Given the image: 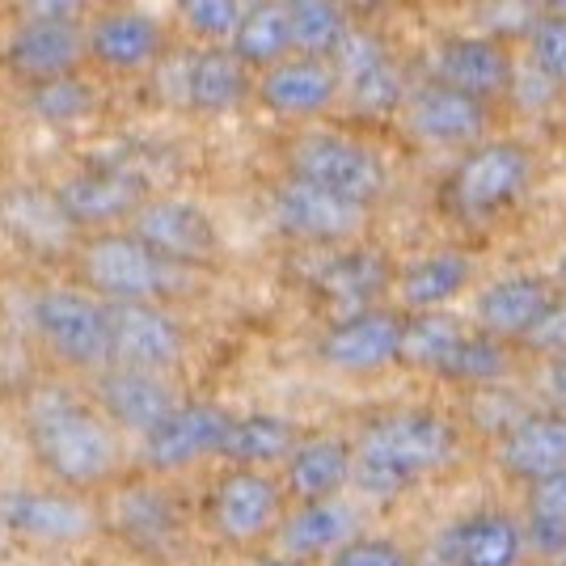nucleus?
I'll return each mask as SVG.
<instances>
[{
  "label": "nucleus",
  "instance_id": "nucleus-15",
  "mask_svg": "<svg viewBox=\"0 0 566 566\" xmlns=\"http://www.w3.org/2000/svg\"><path fill=\"white\" fill-rule=\"evenodd\" d=\"M275 220H280L283 233L305 237V241H347L364 229V208L331 195V190L301 182V178H287L275 190Z\"/></svg>",
  "mask_w": 566,
  "mask_h": 566
},
{
  "label": "nucleus",
  "instance_id": "nucleus-12",
  "mask_svg": "<svg viewBox=\"0 0 566 566\" xmlns=\"http://www.w3.org/2000/svg\"><path fill=\"white\" fill-rule=\"evenodd\" d=\"M212 524L224 542H259L280 524V486L259 470H229L212 491Z\"/></svg>",
  "mask_w": 566,
  "mask_h": 566
},
{
  "label": "nucleus",
  "instance_id": "nucleus-23",
  "mask_svg": "<svg viewBox=\"0 0 566 566\" xmlns=\"http://www.w3.org/2000/svg\"><path fill=\"white\" fill-rule=\"evenodd\" d=\"M554 305V292L545 280H528V275H516V280L491 283L482 296H478V322L491 338H524L542 322Z\"/></svg>",
  "mask_w": 566,
  "mask_h": 566
},
{
  "label": "nucleus",
  "instance_id": "nucleus-6",
  "mask_svg": "<svg viewBox=\"0 0 566 566\" xmlns=\"http://www.w3.org/2000/svg\"><path fill=\"white\" fill-rule=\"evenodd\" d=\"M0 524L34 545H81L97 533V512L69 491H9Z\"/></svg>",
  "mask_w": 566,
  "mask_h": 566
},
{
  "label": "nucleus",
  "instance_id": "nucleus-41",
  "mask_svg": "<svg viewBox=\"0 0 566 566\" xmlns=\"http://www.w3.org/2000/svg\"><path fill=\"white\" fill-rule=\"evenodd\" d=\"M524 343L537 347V352H554L563 359L566 355V301H554L542 322L524 334Z\"/></svg>",
  "mask_w": 566,
  "mask_h": 566
},
{
  "label": "nucleus",
  "instance_id": "nucleus-27",
  "mask_svg": "<svg viewBox=\"0 0 566 566\" xmlns=\"http://www.w3.org/2000/svg\"><path fill=\"white\" fill-rule=\"evenodd\" d=\"M115 524L127 542L144 554H166L178 542V512L161 491L153 486H132L115 503Z\"/></svg>",
  "mask_w": 566,
  "mask_h": 566
},
{
  "label": "nucleus",
  "instance_id": "nucleus-24",
  "mask_svg": "<svg viewBox=\"0 0 566 566\" xmlns=\"http://www.w3.org/2000/svg\"><path fill=\"white\" fill-rule=\"evenodd\" d=\"M410 127L431 144H473L486 127V106L449 85H431L410 97Z\"/></svg>",
  "mask_w": 566,
  "mask_h": 566
},
{
  "label": "nucleus",
  "instance_id": "nucleus-7",
  "mask_svg": "<svg viewBox=\"0 0 566 566\" xmlns=\"http://www.w3.org/2000/svg\"><path fill=\"white\" fill-rule=\"evenodd\" d=\"M533 178V157L520 144H482L452 174V199L470 216H495Z\"/></svg>",
  "mask_w": 566,
  "mask_h": 566
},
{
  "label": "nucleus",
  "instance_id": "nucleus-34",
  "mask_svg": "<svg viewBox=\"0 0 566 566\" xmlns=\"http://www.w3.org/2000/svg\"><path fill=\"white\" fill-rule=\"evenodd\" d=\"M528 545L542 554L566 549V473H549L528 486Z\"/></svg>",
  "mask_w": 566,
  "mask_h": 566
},
{
  "label": "nucleus",
  "instance_id": "nucleus-19",
  "mask_svg": "<svg viewBox=\"0 0 566 566\" xmlns=\"http://www.w3.org/2000/svg\"><path fill=\"white\" fill-rule=\"evenodd\" d=\"M444 566H520L524 528L503 512H473L440 537Z\"/></svg>",
  "mask_w": 566,
  "mask_h": 566
},
{
  "label": "nucleus",
  "instance_id": "nucleus-22",
  "mask_svg": "<svg viewBox=\"0 0 566 566\" xmlns=\"http://www.w3.org/2000/svg\"><path fill=\"white\" fill-rule=\"evenodd\" d=\"M503 470L542 482L549 473H566V415H528L503 436Z\"/></svg>",
  "mask_w": 566,
  "mask_h": 566
},
{
  "label": "nucleus",
  "instance_id": "nucleus-17",
  "mask_svg": "<svg viewBox=\"0 0 566 566\" xmlns=\"http://www.w3.org/2000/svg\"><path fill=\"white\" fill-rule=\"evenodd\" d=\"M401 347V317L398 313H373L359 308L347 322H338L322 338V359L338 373H377L398 359Z\"/></svg>",
  "mask_w": 566,
  "mask_h": 566
},
{
  "label": "nucleus",
  "instance_id": "nucleus-36",
  "mask_svg": "<svg viewBox=\"0 0 566 566\" xmlns=\"http://www.w3.org/2000/svg\"><path fill=\"white\" fill-rule=\"evenodd\" d=\"M380 283H385V271H380V262L368 259V254L338 259L331 266V275H326V287H331L343 305H364V301L377 292Z\"/></svg>",
  "mask_w": 566,
  "mask_h": 566
},
{
  "label": "nucleus",
  "instance_id": "nucleus-38",
  "mask_svg": "<svg viewBox=\"0 0 566 566\" xmlns=\"http://www.w3.org/2000/svg\"><path fill=\"white\" fill-rule=\"evenodd\" d=\"M533 64L549 81H566V18H545L533 25Z\"/></svg>",
  "mask_w": 566,
  "mask_h": 566
},
{
  "label": "nucleus",
  "instance_id": "nucleus-31",
  "mask_svg": "<svg viewBox=\"0 0 566 566\" xmlns=\"http://www.w3.org/2000/svg\"><path fill=\"white\" fill-rule=\"evenodd\" d=\"M470 283V262L457 250H440L431 259L415 262L406 275H401V301L419 313H436L440 305H449L452 296Z\"/></svg>",
  "mask_w": 566,
  "mask_h": 566
},
{
  "label": "nucleus",
  "instance_id": "nucleus-35",
  "mask_svg": "<svg viewBox=\"0 0 566 566\" xmlns=\"http://www.w3.org/2000/svg\"><path fill=\"white\" fill-rule=\"evenodd\" d=\"M440 373L452 380H465V385H486V380H499L507 373V352L491 334H465Z\"/></svg>",
  "mask_w": 566,
  "mask_h": 566
},
{
  "label": "nucleus",
  "instance_id": "nucleus-2",
  "mask_svg": "<svg viewBox=\"0 0 566 566\" xmlns=\"http://www.w3.org/2000/svg\"><path fill=\"white\" fill-rule=\"evenodd\" d=\"M30 449L64 486H97L118 470L115 427L72 394H39L30 406Z\"/></svg>",
  "mask_w": 566,
  "mask_h": 566
},
{
  "label": "nucleus",
  "instance_id": "nucleus-45",
  "mask_svg": "<svg viewBox=\"0 0 566 566\" xmlns=\"http://www.w3.org/2000/svg\"><path fill=\"white\" fill-rule=\"evenodd\" d=\"M563 359H566V355H563Z\"/></svg>",
  "mask_w": 566,
  "mask_h": 566
},
{
  "label": "nucleus",
  "instance_id": "nucleus-13",
  "mask_svg": "<svg viewBox=\"0 0 566 566\" xmlns=\"http://www.w3.org/2000/svg\"><path fill=\"white\" fill-rule=\"evenodd\" d=\"M334 76L338 90H347L359 111L385 115L401 102V76L389 60V51L368 30H347L343 43L334 48Z\"/></svg>",
  "mask_w": 566,
  "mask_h": 566
},
{
  "label": "nucleus",
  "instance_id": "nucleus-5",
  "mask_svg": "<svg viewBox=\"0 0 566 566\" xmlns=\"http://www.w3.org/2000/svg\"><path fill=\"white\" fill-rule=\"evenodd\" d=\"M292 178L313 182V187L343 195L359 208H368V199H377L385 187L380 161L364 144L347 136H308L292 148Z\"/></svg>",
  "mask_w": 566,
  "mask_h": 566
},
{
  "label": "nucleus",
  "instance_id": "nucleus-44",
  "mask_svg": "<svg viewBox=\"0 0 566 566\" xmlns=\"http://www.w3.org/2000/svg\"><path fill=\"white\" fill-rule=\"evenodd\" d=\"M558 280H563V287H566V245H563V254H558Z\"/></svg>",
  "mask_w": 566,
  "mask_h": 566
},
{
  "label": "nucleus",
  "instance_id": "nucleus-29",
  "mask_svg": "<svg viewBox=\"0 0 566 566\" xmlns=\"http://www.w3.org/2000/svg\"><path fill=\"white\" fill-rule=\"evenodd\" d=\"M245 69H275L287 60L292 39H287V4H250L241 9V22L233 30V48H229Z\"/></svg>",
  "mask_w": 566,
  "mask_h": 566
},
{
  "label": "nucleus",
  "instance_id": "nucleus-40",
  "mask_svg": "<svg viewBox=\"0 0 566 566\" xmlns=\"http://www.w3.org/2000/svg\"><path fill=\"white\" fill-rule=\"evenodd\" d=\"M331 566H410L406 549L385 537H355L331 558Z\"/></svg>",
  "mask_w": 566,
  "mask_h": 566
},
{
  "label": "nucleus",
  "instance_id": "nucleus-21",
  "mask_svg": "<svg viewBox=\"0 0 566 566\" xmlns=\"http://www.w3.org/2000/svg\"><path fill=\"white\" fill-rule=\"evenodd\" d=\"M262 102L275 115H317L326 111L338 97V76L326 60H283L275 69H266V76L259 81Z\"/></svg>",
  "mask_w": 566,
  "mask_h": 566
},
{
  "label": "nucleus",
  "instance_id": "nucleus-42",
  "mask_svg": "<svg viewBox=\"0 0 566 566\" xmlns=\"http://www.w3.org/2000/svg\"><path fill=\"white\" fill-rule=\"evenodd\" d=\"M545 385H549V394H554V401L566 410V359H554L549 364V373H545Z\"/></svg>",
  "mask_w": 566,
  "mask_h": 566
},
{
  "label": "nucleus",
  "instance_id": "nucleus-33",
  "mask_svg": "<svg viewBox=\"0 0 566 566\" xmlns=\"http://www.w3.org/2000/svg\"><path fill=\"white\" fill-rule=\"evenodd\" d=\"M347 34V18L331 0H292L287 4V39L292 51H301L305 60H322L334 51Z\"/></svg>",
  "mask_w": 566,
  "mask_h": 566
},
{
  "label": "nucleus",
  "instance_id": "nucleus-14",
  "mask_svg": "<svg viewBox=\"0 0 566 566\" xmlns=\"http://www.w3.org/2000/svg\"><path fill=\"white\" fill-rule=\"evenodd\" d=\"M97 415L111 427H123L132 436H148L157 423H166L178 410L174 389L161 373H136V368H106L97 373Z\"/></svg>",
  "mask_w": 566,
  "mask_h": 566
},
{
  "label": "nucleus",
  "instance_id": "nucleus-16",
  "mask_svg": "<svg viewBox=\"0 0 566 566\" xmlns=\"http://www.w3.org/2000/svg\"><path fill=\"white\" fill-rule=\"evenodd\" d=\"M132 237L144 241L161 262H203L216 250L212 220L178 199L144 203L132 216Z\"/></svg>",
  "mask_w": 566,
  "mask_h": 566
},
{
  "label": "nucleus",
  "instance_id": "nucleus-1",
  "mask_svg": "<svg viewBox=\"0 0 566 566\" xmlns=\"http://www.w3.org/2000/svg\"><path fill=\"white\" fill-rule=\"evenodd\" d=\"M457 452V431L427 410H394L364 427L352 449V482L373 499H394L419 478L444 470Z\"/></svg>",
  "mask_w": 566,
  "mask_h": 566
},
{
  "label": "nucleus",
  "instance_id": "nucleus-43",
  "mask_svg": "<svg viewBox=\"0 0 566 566\" xmlns=\"http://www.w3.org/2000/svg\"><path fill=\"white\" fill-rule=\"evenodd\" d=\"M262 566H308V563H301V558H271V563H262Z\"/></svg>",
  "mask_w": 566,
  "mask_h": 566
},
{
  "label": "nucleus",
  "instance_id": "nucleus-11",
  "mask_svg": "<svg viewBox=\"0 0 566 566\" xmlns=\"http://www.w3.org/2000/svg\"><path fill=\"white\" fill-rule=\"evenodd\" d=\"M144 208V187L127 174L94 169V174H76L55 190V212L64 216L72 229H90V233H111L118 220H132Z\"/></svg>",
  "mask_w": 566,
  "mask_h": 566
},
{
  "label": "nucleus",
  "instance_id": "nucleus-28",
  "mask_svg": "<svg viewBox=\"0 0 566 566\" xmlns=\"http://www.w3.org/2000/svg\"><path fill=\"white\" fill-rule=\"evenodd\" d=\"M182 85L195 111H233L245 97V64L229 48H208L182 64Z\"/></svg>",
  "mask_w": 566,
  "mask_h": 566
},
{
  "label": "nucleus",
  "instance_id": "nucleus-18",
  "mask_svg": "<svg viewBox=\"0 0 566 566\" xmlns=\"http://www.w3.org/2000/svg\"><path fill=\"white\" fill-rule=\"evenodd\" d=\"M166 34L140 9H111L94 18L90 34H85V51L94 55L102 69L111 72H136L153 60H161Z\"/></svg>",
  "mask_w": 566,
  "mask_h": 566
},
{
  "label": "nucleus",
  "instance_id": "nucleus-20",
  "mask_svg": "<svg viewBox=\"0 0 566 566\" xmlns=\"http://www.w3.org/2000/svg\"><path fill=\"white\" fill-rule=\"evenodd\" d=\"M436 76L465 97H491L512 85V60L495 39H452L436 55Z\"/></svg>",
  "mask_w": 566,
  "mask_h": 566
},
{
  "label": "nucleus",
  "instance_id": "nucleus-30",
  "mask_svg": "<svg viewBox=\"0 0 566 566\" xmlns=\"http://www.w3.org/2000/svg\"><path fill=\"white\" fill-rule=\"evenodd\" d=\"M296 449V431L287 419L275 415H250V419H233L229 436L220 444V457H229L237 470H259V465H275Z\"/></svg>",
  "mask_w": 566,
  "mask_h": 566
},
{
  "label": "nucleus",
  "instance_id": "nucleus-8",
  "mask_svg": "<svg viewBox=\"0 0 566 566\" xmlns=\"http://www.w3.org/2000/svg\"><path fill=\"white\" fill-rule=\"evenodd\" d=\"M111 326V368L166 373L182 355V331L157 305H106Z\"/></svg>",
  "mask_w": 566,
  "mask_h": 566
},
{
  "label": "nucleus",
  "instance_id": "nucleus-26",
  "mask_svg": "<svg viewBox=\"0 0 566 566\" xmlns=\"http://www.w3.org/2000/svg\"><path fill=\"white\" fill-rule=\"evenodd\" d=\"M352 482V444L317 436L296 444L287 457V491L301 503H326Z\"/></svg>",
  "mask_w": 566,
  "mask_h": 566
},
{
  "label": "nucleus",
  "instance_id": "nucleus-10",
  "mask_svg": "<svg viewBox=\"0 0 566 566\" xmlns=\"http://www.w3.org/2000/svg\"><path fill=\"white\" fill-rule=\"evenodd\" d=\"M229 415L220 406H178L166 423H157L148 436H144V465L157 473H174L187 470L195 461L220 452L224 436H229Z\"/></svg>",
  "mask_w": 566,
  "mask_h": 566
},
{
  "label": "nucleus",
  "instance_id": "nucleus-37",
  "mask_svg": "<svg viewBox=\"0 0 566 566\" xmlns=\"http://www.w3.org/2000/svg\"><path fill=\"white\" fill-rule=\"evenodd\" d=\"M182 18L195 34L220 43V39H233L237 22H241V4H233V0H190V4H182Z\"/></svg>",
  "mask_w": 566,
  "mask_h": 566
},
{
  "label": "nucleus",
  "instance_id": "nucleus-4",
  "mask_svg": "<svg viewBox=\"0 0 566 566\" xmlns=\"http://www.w3.org/2000/svg\"><path fill=\"white\" fill-rule=\"evenodd\" d=\"M34 331L48 343L55 359L85 373H106L111 368V326H106V305L90 292L72 287H51L34 301Z\"/></svg>",
  "mask_w": 566,
  "mask_h": 566
},
{
  "label": "nucleus",
  "instance_id": "nucleus-3",
  "mask_svg": "<svg viewBox=\"0 0 566 566\" xmlns=\"http://www.w3.org/2000/svg\"><path fill=\"white\" fill-rule=\"evenodd\" d=\"M76 271L85 287L106 305H153L166 287V262L132 233H94L76 250Z\"/></svg>",
  "mask_w": 566,
  "mask_h": 566
},
{
  "label": "nucleus",
  "instance_id": "nucleus-32",
  "mask_svg": "<svg viewBox=\"0 0 566 566\" xmlns=\"http://www.w3.org/2000/svg\"><path fill=\"white\" fill-rule=\"evenodd\" d=\"M461 338H465V331L449 313H415L410 322H401L398 359L415 364V368H427V373H440Z\"/></svg>",
  "mask_w": 566,
  "mask_h": 566
},
{
  "label": "nucleus",
  "instance_id": "nucleus-39",
  "mask_svg": "<svg viewBox=\"0 0 566 566\" xmlns=\"http://www.w3.org/2000/svg\"><path fill=\"white\" fill-rule=\"evenodd\" d=\"M90 102L94 97L85 94L76 81H51V85H39V97H34V106H39V115L51 118V123H72V118H81L90 111Z\"/></svg>",
  "mask_w": 566,
  "mask_h": 566
},
{
  "label": "nucleus",
  "instance_id": "nucleus-9",
  "mask_svg": "<svg viewBox=\"0 0 566 566\" xmlns=\"http://www.w3.org/2000/svg\"><path fill=\"white\" fill-rule=\"evenodd\" d=\"M85 55H90L85 51V30L72 18H25L13 30L9 48H4L9 69L25 81H34V85L69 81Z\"/></svg>",
  "mask_w": 566,
  "mask_h": 566
},
{
  "label": "nucleus",
  "instance_id": "nucleus-25",
  "mask_svg": "<svg viewBox=\"0 0 566 566\" xmlns=\"http://www.w3.org/2000/svg\"><path fill=\"white\" fill-rule=\"evenodd\" d=\"M355 542V512L338 499L326 503H301L287 520H280V545L292 558H317V554H338L343 545Z\"/></svg>",
  "mask_w": 566,
  "mask_h": 566
}]
</instances>
